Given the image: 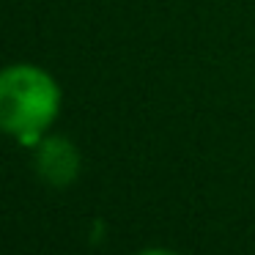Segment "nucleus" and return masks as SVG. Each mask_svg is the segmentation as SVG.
<instances>
[{
    "mask_svg": "<svg viewBox=\"0 0 255 255\" xmlns=\"http://www.w3.org/2000/svg\"><path fill=\"white\" fill-rule=\"evenodd\" d=\"M134 255H178V253L165 250V247H148V250H140V253H134Z\"/></svg>",
    "mask_w": 255,
    "mask_h": 255,
    "instance_id": "7ed1b4c3",
    "label": "nucleus"
},
{
    "mask_svg": "<svg viewBox=\"0 0 255 255\" xmlns=\"http://www.w3.org/2000/svg\"><path fill=\"white\" fill-rule=\"evenodd\" d=\"M63 107L61 83L36 63H11L0 69V132L36 145Z\"/></svg>",
    "mask_w": 255,
    "mask_h": 255,
    "instance_id": "f257e3e1",
    "label": "nucleus"
},
{
    "mask_svg": "<svg viewBox=\"0 0 255 255\" xmlns=\"http://www.w3.org/2000/svg\"><path fill=\"white\" fill-rule=\"evenodd\" d=\"M33 167L47 187L66 189L80 178L83 156H80V148L69 137L47 132L33 145Z\"/></svg>",
    "mask_w": 255,
    "mask_h": 255,
    "instance_id": "f03ea898",
    "label": "nucleus"
}]
</instances>
